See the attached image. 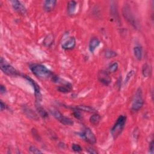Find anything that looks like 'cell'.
<instances>
[{
  "mask_svg": "<svg viewBox=\"0 0 154 154\" xmlns=\"http://www.w3.org/2000/svg\"><path fill=\"white\" fill-rule=\"evenodd\" d=\"M30 69L33 74L37 78L42 80H51L54 83H59L61 79L56 76L47 67L41 64H32L30 66Z\"/></svg>",
  "mask_w": 154,
  "mask_h": 154,
  "instance_id": "6da1fadb",
  "label": "cell"
},
{
  "mask_svg": "<svg viewBox=\"0 0 154 154\" xmlns=\"http://www.w3.org/2000/svg\"><path fill=\"white\" fill-rule=\"evenodd\" d=\"M127 121V117L125 116H120L117 119L116 122L115 123L114 126L111 130V133L114 139H116L119 135L122 133L123 130L124 129L125 123Z\"/></svg>",
  "mask_w": 154,
  "mask_h": 154,
  "instance_id": "7a4b0ae2",
  "label": "cell"
},
{
  "mask_svg": "<svg viewBox=\"0 0 154 154\" xmlns=\"http://www.w3.org/2000/svg\"><path fill=\"white\" fill-rule=\"evenodd\" d=\"M144 105V99L143 92L141 88H139L136 92L132 100L131 105V110L134 112H137L139 111Z\"/></svg>",
  "mask_w": 154,
  "mask_h": 154,
  "instance_id": "3957f363",
  "label": "cell"
},
{
  "mask_svg": "<svg viewBox=\"0 0 154 154\" xmlns=\"http://www.w3.org/2000/svg\"><path fill=\"white\" fill-rule=\"evenodd\" d=\"M0 68L4 74L8 76H17L20 75L19 72L15 69V67L7 63L3 57L1 58V60H0Z\"/></svg>",
  "mask_w": 154,
  "mask_h": 154,
  "instance_id": "277c9868",
  "label": "cell"
},
{
  "mask_svg": "<svg viewBox=\"0 0 154 154\" xmlns=\"http://www.w3.org/2000/svg\"><path fill=\"white\" fill-rule=\"evenodd\" d=\"M24 77L27 79L29 82L31 83V84L33 86V88L34 89V94H35V97L36 99L37 103L39 104V102L42 101V94L41 92V89L40 87L38 85L35 81H34L32 78H31L30 76H28L27 75H24Z\"/></svg>",
  "mask_w": 154,
  "mask_h": 154,
  "instance_id": "5b68a950",
  "label": "cell"
},
{
  "mask_svg": "<svg viewBox=\"0 0 154 154\" xmlns=\"http://www.w3.org/2000/svg\"><path fill=\"white\" fill-rule=\"evenodd\" d=\"M82 136L87 142L90 144H94L96 143V138L95 135L89 128H86L84 130L82 134Z\"/></svg>",
  "mask_w": 154,
  "mask_h": 154,
  "instance_id": "8992f818",
  "label": "cell"
},
{
  "mask_svg": "<svg viewBox=\"0 0 154 154\" xmlns=\"http://www.w3.org/2000/svg\"><path fill=\"white\" fill-rule=\"evenodd\" d=\"M76 46V40L74 37H67L62 43V47L65 50H73Z\"/></svg>",
  "mask_w": 154,
  "mask_h": 154,
  "instance_id": "52a82bcc",
  "label": "cell"
},
{
  "mask_svg": "<svg viewBox=\"0 0 154 154\" xmlns=\"http://www.w3.org/2000/svg\"><path fill=\"white\" fill-rule=\"evenodd\" d=\"M11 3L13 9L18 13L22 15H25L27 13V8L21 1L13 0V1H11Z\"/></svg>",
  "mask_w": 154,
  "mask_h": 154,
  "instance_id": "ba28073f",
  "label": "cell"
},
{
  "mask_svg": "<svg viewBox=\"0 0 154 154\" xmlns=\"http://www.w3.org/2000/svg\"><path fill=\"white\" fill-rule=\"evenodd\" d=\"M99 81L105 85H108L111 83V78L108 72L105 71H101L98 73Z\"/></svg>",
  "mask_w": 154,
  "mask_h": 154,
  "instance_id": "9c48e42d",
  "label": "cell"
},
{
  "mask_svg": "<svg viewBox=\"0 0 154 154\" xmlns=\"http://www.w3.org/2000/svg\"><path fill=\"white\" fill-rule=\"evenodd\" d=\"M57 1L55 0H46L44 2L43 8L47 12H52L55 8Z\"/></svg>",
  "mask_w": 154,
  "mask_h": 154,
  "instance_id": "30bf717a",
  "label": "cell"
},
{
  "mask_svg": "<svg viewBox=\"0 0 154 154\" xmlns=\"http://www.w3.org/2000/svg\"><path fill=\"white\" fill-rule=\"evenodd\" d=\"M24 113L25 114L28 116L29 118L35 120H38V117L37 114L30 108H28L27 107H24L23 108Z\"/></svg>",
  "mask_w": 154,
  "mask_h": 154,
  "instance_id": "8fae6325",
  "label": "cell"
},
{
  "mask_svg": "<svg viewBox=\"0 0 154 154\" xmlns=\"http://www.w3.org/2000/svg\"><path fill=\"white\" fill-rule=\"evenodd\" d=\"M100 45V41L98 38L93 37L89 42V50L91 52H94L96 48H98Z\"/></svg>",
  "mask_w": 154,
  "mask_h": 154,
  "instance_id": "7c38bea8",
  "label": "cell"
},
{
  "mask_svg": "<svg viewBox=\"0 0 154 154\" xmlns=\"http://www.w3.org/2000/svg\"><path fill=\"white\" fill-rule=\"evenodd\" d=\"M134 54L137 60H141L143 57V49L141 46H136L134 48Z\"/></svg>",
  "mask_w": 154,
  "mask_h": 154,
  "instance_id": "4fadbf2b",
  "label": "cell"
},
{
  "mask_svg": "<svg viewBox=\"0 0 154 154\" xmlns=\"http://www.w3.org/2000/svg\"><path fill=\"white\" fill-rule=\"evenodd\" d=\"M73 108L78 110L80 111L88 112V113H95L96 112V110L94 108H93L92 107H90V106H87V105H78Z\"/></svg>",
  "mask_w": 154,
  "mask_h": 154,
  "instance_id": "5bb4252c",
  "label": "cell"
},
{
  "mask_svg": "<svg viewBox=\"0 0 154 154\" xmlns=\"http://www.w3.org/2000/svg\"><path fill=\"white\" fill-rule=\"evenodd\" d=\"M54 42V37L52 34L48 35L43 40V45L46 47H50Z\"/></svg>",
  "mask_w": 154,
  "mask_h": 154,
  "instance_id": "9a60e30c",
  "label": "cell"
},
{
  "mask_svg": "<svg viewBox=\"0 0 154 154\" xmlns=\"http://www.w3.org/2000/svg\"><path fill=\"white\" fill-rule=\"evenodd\" d=\"M57 90H59L60 92L63 93H69L72 90V86L69 83H67L64 84L62 86H59L57 88Z\"/></svg>",
  "mask_w": 154,
  "mask_h": 154,
  "instance_id": "2e32d148",
  "label": "cell"
},
{
  "mask_svg": "<svg viewBox=\"0 0 154 154\" xmlns=\"http://www.w3.org/2000/svg\"><path fill=\"white\" fill-rule=\"evenodd\" d=\"M77 3L74 1H71L68 3L67 5V12L69 15H73L76 11Z\"/></svg>",
  "mask_w": 154,
  "mask_h": 154,
  "instance_id": "e0dca14e",
  "label": "cell"
},
{
  "mask_svg": "<svg viewBox=\"0 0 154 154\" xmlns=\"http://www.w3.org/2000/svg\"><path fill=\"white\" fill-rule=\"evenodd\" d=\"M36 108H37V110L38 114H39V115L42 118L45 119V118H47L48 117V114L47 111L42 107H41V106L39 105V104L38 103H37V104Z\"/></svg>",
  "mask_w": 154,
  "mask_h": 154,
  "instance_id": "ac0fdd59",
  "label": "cell"
},
{
  "mask_svg": "<svg viewBox=\"0 0 154 154\" xmlns=\"http://www.w3.org/2000/svg\"><path fill=\"white\" fill-rule=\"evenodd\" d=\"M51 114L53 115V116L57 120H59L60 122L62 120V119H63V118L64 117V116L59 111L57 110L56 109H52L51 110Z\"/></svg>",
  "mask_w": 154,
  "mask_h": 154,
  "instance_id": "d6986e66",
  "label": "cell"
},
{
  "mask_svg": "<svg viewBox=\"0 0 154 154\" xmlns=\"http://www.w3.org/2000/svg\"><path fill=\"white\" fill-rule=\"evenodd\" d=\"M143 74L144 76L145 77H149L150 76L152 70H151V67L148 64H144L143 66V69H142Z\"/></svg>",
  "mask_w": 154,
  "mask_h": 154,
  "instance_id": "ffe728a7",
  "label": "cell"
},
{
  "mask_svg": "<svg viewBox=\"0 0 154 154\" xmlns=\"http://www.w3.org/2000/svg\"><path fill=\"white\" fill-rule=\"evenodd\" d=\"M101 120V116L98 114H94L90 118V122L93 125H97Z\"/></svg>",
  "mask_w": 154,
  "mask_h": 154,
  "instance_id": "44dd1931",
  "label": "cell"
},
{
  "mask_svg": "<svg viewBox=\"0 0 154 154\" xmlns=\"http://www.w3.org/2000/svg\"><path fill=\"white\" fill-rule=\"evenodd\" d=\"M119 64L117 62H114L108 67V73H114L118 70Z\"/></svg>",
  "mask_w": 154,
  "mask_h": 154,
  "instance_id": "7402d4cb",
  "label": "cell"
},
{
  "mask_svg": "<svg viewBox=\"0 0 154 154\" xmlns=\"http://www.w3.org/2000/svg\"><path fill=\"white\" fill-rule=\"evenodd\" d=\"M105 55L107 59H111L117 55V53L112 50H107L105 53Z\"/></svg>",
  "mask_w": 154,
  "mask_h": 154,
  "instance_id": "603a6c76",
  "label": "cell"
},
{
  "mask_svg": "<svg viewBox=\"0 0 154 154\" xmlns=\"http://www.w3.org/2000/svg\"><path fill=\"white\" fill-rule=\"evenodd\" d=\"M134 74H135V72L134 71H131L127 74L126 77H125V81H124V84L125 85H126L130 81L131 78H132V76L134 75Z\"/></svg>",
  "mask_w": 154,
  "mask_h": 154,
  "instance_id": "cb8c5ba5",
  "label": "cell"
},
{
  "mask_svg": "<svg viewBox=\"0 0 154 154\" xmlns=\"http://www.w3.org/2000/svg\"><path fill=\"white\" fill-rule=\"evenodd\" d=\"M72 149L74 152H80L83 150L81 146H80L78 144H73L72 146Z\"/></svg>",
  "mask_w": 154,
  "mask_h": 154,
  "instance_id": "d4e9b609",
  "label": "cell"
},
{
  "mask_svg": "<svg viewBox=\"0 0 154 154\" xmlns=\"http://www.w3.org/2000/svg\"><path fill=\"white\" fill-rule=\"evenodd\" d=\"M73 114H74V116L75 118L78 119H81V113H80V110H76V109H74V112H73Z\"/></svg>",
  "mask_w": 154,
  "mask_h": 154,
  "instance_id": "484cf974",
  "label": "cell"
},
{
  "mask_svg": "<svg viewBox=\"0 0 154 154\" xmlns=\"http://www.w3.org/2000/svg\"><path fill=\"white\" fill-rule=\"evenodd\" d=\"M29 150L30 151V152L33 153H42V152L39 149L36 148L35 146H30V148H29Z\"/></svg>",
  "mask_w": 154,
  "mask_h": 154,
  "instance_id": "4316f807",
  "label": "cell"
},
{
  "mask_svg": "<svg viewBox=\"0 0 154 154\" xmlns=\"http://www.w3.org/2000/svg\"><path fill=\"white\" fill-rule=\"evenodd\" d=\"M0 107H1V111H4L7 108V106L6 105V104L5 103H4L3 102V101H1V106H0Z\"/></svg>",
  "mask_w": 154,
  "mask_h": 154,
  "instance_id": "83f0119b",
  "label": "cell"
},
{
  "mask_svg": "<svg viewBox=\"0 0 154 154\" xmlns=\"http://www.w3.org/2000/svg\"><path fill=\"white\" fill-rule=\"evenodd\" d=\"M0 92H1V94H4L6 92V87L2 84L0 85Z\"/></svg>",
  "mask_w": 154,
  "mask_h": 154,
  "instance_id": "f1b7e54d",
  "label": "cell"
},
{
  "mask_svg": "<svg viewBox=\"0 0 154 154\" xmlns=\"http://www.w3.org/2000/svg\"><path fill=\"white\" fill-rule=\"evenodd\" d=\"M153 149H154V147H153V141H152L149 144V152L151 153H153Z\"/></svg>",
  "mask_w": 154,
  "mask_h": 154,
  "instance_id": "f546056e",
  "label": "cell"
},
{
  "mask_svg": "<svg viewBox=\"0 0 154 154\" xmlns=\"http://www.w3.org/2000/svg\"><path fill=\"white\" fill-rule=\"evenodd\" d=\"M88 152L90 153H93V154H95V153H98V152L96 151L95 149H93L92 148H89V149H88Z\"/></svg>",
  "mask_w": 154,
  "mask_h": 154,
  "instance_id": "4dcf8cb0",
  "label": "cell"
}]
</instances>
